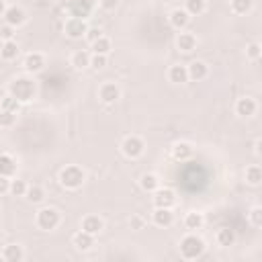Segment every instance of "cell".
Segmentation results:
<instances>
[{
    "mask_svg": "<svg viewBox=\"0 0 262 262\" xmlns=\"http://www.w3.org/2000/svg\"><path fill=\"white\" fill-rule=\"evenodd\" d=\"M27 188H29V184L25 180L12 176L10 178V190H8V194H12V196H25L27 194Z\"/></svg>",
    "mask_w": 262,
    "mask_h": 262,
    "instance_id": "obj_33",
    "label": "cell"
},
{
    "mask_svg": "<svg viewBox=\"0 0 262 262\" xmlns=\"http://www.w3.org/2000/svg\"><path fill=\"white\" fill-rule=\"evenodd\" d=\"M0 108H2V111H10V113H16V115H18V111H20V102H18L14 96L6 94V96L0 100Z\"/></svg>",
    "mask_w": 262,
    "mask_h": 262,
    "instance_id": "obj_34",
    "label": "cell"
},
{
    "mask_svg": "<svg viewBox=\"0 0 262 262\" xmlns=\"http://www.w3.org/2000/svg\"><path fill=\"white\" fill-rule=\"evenodd\" d=\"M176 49L180 53H192L196 49V35L190 31H180L176 37Z\"/></svg>",
    "mask_w": 262,
    "mask_h": 262,
    "instance_id": "obj_13",
    "label": "cell"
},
{
    "mask_svg": "<svg viewBox=\"0 0 262 262\" xmlns=\"http://www.w3.org/2000/svg\"><path fill=\"white\" fill-rule=\"evenodd\" d=\"M248 221L252 223V227H262V207L260 205H254L252 209H250V213H248Z\"/></svg>",
    "mask_w": 262,
    "mask_h": 262,
    "instance_id": "obj_35",
    "label": "cell"
},
{
    "mask_svg": "<svg viewBox=\"0 0 262 262\" xmlns=\"http://www.w3.org/2000/svg\"><path fill=\"white\" fill-rule=\"evenodd\" d=\"M207 250V244L201 235H196L194 231H188L184 237H180V244H178V252L184 260H196L205 254Z\"/></svg>",
    "mask_w": 262,
    "mask_h": 262,
    "instance_id": "obj_1",
    "label": "cell"
},
{
    "mask_svg": "<svg viewBox=\"0 0 262 262\" xmlns=\"http://www.w3.org/2000/svg\"><path fill=\"white\" fill-rule=\"evenodd\" d=\"M129 223H131V229H143V225H145V219H143L141 215H131Z\"/></svg>",
    "mask_w": 262,
    "mask_h": 262,
    "instance_id": "obj_41",
    "label": "cell"
},
{
    "mask_svg": "<svg viewBox=\"0 0 262 262\" xmlns=\"http://www.w3.org/2000/svg\"><path fill=\"white\" fill-rule=\"evenodd\" d=\"M186 72H188V80L201 82V80H205L209 76V66L205 61H201V59H194V61H190L186 66Z\"/></svg>",
    "mask_w": 262,
    "mask_h": 262,
    "instance_id": "obj_16",
    "label": "cell"
},
{
    "mask_svg": "<svg viewBox=\"0 0 262 262\" xmlns=\"http://www.w3.org/2000/svg\"><path fill=\"white\" fill-rule=\"evenodd\" d=\"M260 145H262V141H260V139H256V141H254V156H260V154H262Z\"/></svg>",
    "mask_w": 262,
    "mask_h": 262,
    "instance_id": "obj_44",
    "label": "cell"
},
{
    "mask_svg": "<svg viewBox=\"0 0 262 262\" xmlns=\"http://www.w3.org/2000/svg\"><path fill=\"white\" fill-rule=\"evenodd\" d=\"M98 37H102V31L98 29V27H88V31H86V35H84V39L88 41V43H94Z\"/></svg>",
    "mask_w": 262,
    "mask_h": 262,
    "instance_id": "obj_39",
    "label": "cell"
},
{
    "mask_svg": "<svg viewBox=\"0 0 262 262\" xmlns=\"http://www.w3.org/2000/svg\"><path fill=\"white\" fill-rule=\"evenodd\" d=\"M6 12V0H0V16H4Z\"/></svg>",
    "mask_w": 262,
    "mask_h": 262,
    "instance_id": "obj_45",
    "label": "cell"
},
{
    "mask_svg": "<svg viewBox=\"0 0 262 262\" xmlns=\"http://www.w3.org/2000/svg\"><path fill=\"white\" fill-rule=\"evenodd\" d=\"M2 237H4V231H2V229H0V239H2Z\"/></svg>",
    "mask_w": 262,
    "mask_h": 262,
    "instance_id": "obj_46",
    "label": "cell"
},
{
    "mask_svg": "<svg viewBox=\"0 0 262 262\" xmlns=\"http://www.w3.org/2000/svg\"><path fill=\"white\" fill-rule=\"evenodd\" d=\"M106 63H108V57H106V55L90 53V68H94V70H102Z\"/></svg>",
    "mask_w": 262,
    "mask_h": 262,
    "instance_id": "obj_38",
    "label": "cell"
},
{
    "mask_svg": "<svg viewBox=\"0 0 262 262\" xmlns=\"http://www.w3.org/2000/svg\"><path fill=\"white\" fill-rule=\"evenodd\" d=\"M72 246L78 250V252H88L92 246H94V235L86 233V231H76L74 237H72Z\"/></svg>",
    "mask_w": 262,
    "mask_h": 262,
    "instance_id": "obj_19",
    "label": "cell"
},
{
    "mask_svg": "<svg viewBox=\"0 0 262 262\" xmlns=\"http://www.w3.org/2000/svg\"><path fill=\"white\" fill-rule=\"evenodd\" d=\"M2 256L6 262H20V260H25V250L20 244H8V246H4Z\"/></svg>",
    "mask_w": 262,
    "mask_h": 262,
    "instance_id": "obj_22",
    "label": "cell"
},
{
    "mask_svg": "<svg viewBox=\"0 0 262 262\" xmlns=\"http://www.w3.org/2000/svg\"><path fill=\"white\" fill-rule=\"evenodd\" d=\"M192 154H194V147H192L190 141H176V143L172 145V158L178 160V162H186V160H190Z\"/></svg>",
    "mask_w": 262,
    "mask_h": 262,
    "instance_id": "obj_17",
    "label": "cell"
},
{
    "mask_svg": "<svg viewBox=\"0 0 262 262\" xmlns=\"http://www.w3.org/2000/svg\"><path fill=\"white\" fill-rule=\"evenodd\" d=\"M90 47H92V53H100V55H108L111 53V49H113V45H111V39L108 37H98L94 43H90Z\"/></svg>",
    "mask_w": 262,
    "mask_h": 262,
    "instance_id": "obj_31",
    "label": "cell"
},
{
    "mask_svg": "<svg viewBox=\"0 0 262 262\" xmlns=\"http://www.w3.org/2000/svg\"><path fill=\"white\" fill-rule=\"evenodd\" d=\"M184 10L190 16H201L207 10V0H184Z\"/></svg>",
    "mask_w": 262,
    "mask_h": 262,
    "instance_id": "obj_30",
    "label": "cell"
},
{
    "mask_svg": "<svg viewBox=\"0 0 262 262\" xmlns=\"http://www.w3.org/2000/svg\"><path fill=\"white\" fill-rule=\"evenodd\" d=\"M168 82H172V84H186V82H188L186 66H182V63L170 66V68H168Z\"/></svg>",
    "mask_w": 262,
    "mask_h": 262,
    "instance_id": "obj_20",
    "label": "cell"
},
{
    "mask_svg": "<svg viewBox=\"0 0 262 262\" xmlns=\"http://www.w3.org/2000/svg\"><path fill=\"white\" fill-rule=\"evenodd\" d=\"M2 43H4V41H2V37H0V47H2Z\"/></svg>",
    "mask_w": 262,
    "mask_h": 262,
    "instance_id": "obj_47",
    "label": "cell"
},
{
    "mask_svg": "<svg viewBox=\"0 0 262 262\" xmlns=\"http://www.w3.org/2000/svg\"><path fill=\"white\" fill-rule=\"evenodd\" d=\"M98 98H100V102H104V104H115V102L121 98V88H119V84H115V82H104V84H100V88H98Z\"/></svg>",
    "mask_w": 262,
    "mask_h": 262,
    "instance_id": "obj_10",
    "label": "cell"
},
{
    "mask_svg": "<svg viewBox=\"0 0 262 262\" xmlns=\"http://www.w3.org/2000/svg\"><path fill=\"white\" fill-rule=\"evenodd\" d=\"M0 37H2V41H10V39H14V27H10V25H0Z\"/></svg>",
    "mask_w": 262,
    "mask_h": 262,
    "instance_id": "obj_40",
    "label": "cell"
},
{
    "mask_svg": "<svg viewBox=\"0 0 262 262\" xmlns=\"http://www.w3.org/2000/svg\"><path fill=\"white\" fill-rule=\"evenodd\" d=\"M215 239L221 248H229L235 244V231L231 227H219L217 233H215Z\"/></svg>",
    "mask_w": 262,
    "mask_h": 262,
    "instance_id": "obj_24",
    "label": "cell"
},
{
    "mask_svg": "<svg viewBox=\"0 0 262 262\" xmlns=\"http://www.w3.org/2000/svg\"><path fill=\"white\" fill-rule=\"evenodd\" d=\"M96 8V0H72L70 6L66 8L68 16H76V18H90L92 12Z\"/></svg>",
    "mask_w": 262,
    "mask_h": 262,
    "instance_id": "obj_6",
    "label": "cell"
},
{
    "mask_svg": "<svg viewBox=\"0 0 262 262\" xmlns=\"http://www.w3.org/2000/svg\"><path fill=\"white\" fill-rule=\"evenodd\" d=\"M88 31V25L84 18H76V16H68L63 23V35L70 39H82Z\"/></svg>",
    "mask_w": 262,
    "mask_h": 262,
    "instance_id": "obj_7",
    "label": "cell"
},
{
    "mask_svg": "<svg viewBox=\"0 0 262 262\" xmlns=\"http://www.w3.org/2000/svg\"><path fill=\"white\" fill-rule=\"evenodd\" d=\"M203 225H205L203 213H199V211H188V213L184 215V227H186L188 231H199Z\"/></svg>",
    "mask_w": 262,
    "mask_h": 262,
    "instance_id": "obj_23",
    "label": "cell"
},
{
    "mask_svg": "<svg viewBox=\"0 0 262 262\" xmlns=\"http://www.w3.org/2000/svg\"><path fill=\"white\" fill-rule=\"evenodd\" d=\"M154 196V207H166V209H172L174 205H176V192L172 190V188H156L154 192H151Z\"/></svg>",
    "mask_w": 262,
    "mask_h": 262,
    "instance_id": "obj_9",
    "label": "cell"
},
{
    "mask_svg": "<svg viewBox=\"0 0 262 262\" xmlns=\"http://www.w3.org/2000/svg\"><path fill=\"white\" fill-rule=\"evenodd\" d=\"M16 172V160L10 154H0V176L12 178Z\"/></svg>",
    "mask_w": 262,
    "mask_h": 262,
    "instance_id": "obj_26",
    "label": "cell"
},
{
    "mask_svg": "<svg viewBox=\"0 0 262 262\" xmlns=\"http://www.w3.org/2000/svg\"><path fill=\"white\" fill-rule=\"evenodd\" d=\"M16 125V113H10V111H2L0 108V127L2 129H10Z\"/></svg>",
    "mask_w": 262,
    "mask_h": 262,
    "instance_id": "obj_36",
    "label": "cell"
},
{
    "mask_svg": "<svg viewBox=\"0 0 262 262\" xmlns=\"http://www.w3.org/2000/svg\"><path fill=\"white\" fill-rule=\"evenodd\" d=\"M18 53H20V49H18V45H16L14 39L4 41L2 47H0V57H2L4 61H14V59L18 57Z\"/></svg>",
    "mask_w": 262,
    "mask_h": 262,
    "instance_id": "obj_25",
    "label": "cell"
},
{
    "mask_svg": "<svg viewBox=\"0 0 262 262\" xmlns=\"http://www.w3.org/2000/svg\"><path fill=\"white\" fill-rule=\"evenodd\" d=\"M8 190H10V178L0 176V194H8Z\"/></svg>",
    "mask_w": 262,
    "mask_h": 262,
    "instance_id": "obj_43",
    "label": "cell"
},
{
    "mask_svg": "<svg viewBox=\"0 0 262 262\" xmlns=\"http://www.w3.org/2000/svg\"><path fill=\"white\" fill-rule=\"evenodd\" d=\"M57 180H59V184H61L66 190H78V188H82V184L86 182V172H84L80 166L70 164V166H66V168L59 170Z\"/></svg>",
    "mask_w": 262,
    "mask_h": 262,
    "instance_id": "obj_2",
    "label": "cell"
},
{
    "mask_svg": "<svg viewBox=\"0 0 262 262\" xmlns=\"http://www.w3.org/2000/svg\"><path fill=\"white\" fill-rule=\"evenodd\" d=\"M260 55H262V47H260V43H250V45L246 47V57H248L250 61H258Z\"/></svg>",
    "mask_w": 262,
    "mask_h": 262,
    "instance_id": "obj_37",
    "label": "cell"
},
{
    "mask_svg": "<svg viewBox=\"0 0 262 262\" xmlns=\"http://www.w3.org/2000/svg\"><path fill=\"white\" fill-rule=\"evenodd\" d=\"M8 94L14 96L20 104H25V102H29V100L35 98V82L29 80V78H25V76H18V78H14L10 82Z\"/></svg>",
    "mask_w": 262,
    "mask_h": 262,
    "instance_id": "obj_3",
    "label": "cell"
},
{
    "mask_svg": "<svg viewBox=\"0 0 262 262\" xmlns=\"http://www.w3.org/2000/svg\"><path fill=\"white\" fill-rule=\"evenodd\" d=\"M139 186H141V190H145V192H154L156 188H160V178H158V174H154V172L141 174Z\"/></svg>",
    "mask_w": 262,
    "mask_h": 262,
    "instance_id": "obj_27",
    "label": "cell"
},
{
    "mask_svg": "<svg viewBox=\"0 0 262 262\" xmlns=\"http://www.w3.org/2000/svg\"><path fill=\"white\" fill-rule=\"evenodd\" d=\"M80 229L96 237V235L104 229V221H102V217H98V215H86V217H82Z\"/></svg>",
    "mask_w": 262,
    "mask_h": 262,
    "instance_id": "obj_15",
    "label": "cell"
},
{
    "mask_svg": "<svg viewBox=\"0 0 262 262\" xmlns=\"http://www.w3.org/2000/svg\"><path fill=\"white\" fill-rule=\"evenodd\" d=\"M121 151H123L125 158H129V160H137V158L143 156V151H145V143H143V139H141L139 135H127V137L121 141Z\"/></svg>",
    "mask_w": 262,
    "mask_h": 262,
    "instance_id": "obj_5",
    "label": "cell"
},
{
    "mask_svg": "<svg viewBox=\"0 0 262 262\" xmlns=\"http://www.w3.org/2000/svg\"><path fill=\"white\" fill-rule=\"evenodd\" d=\"M96 2H98V6H100L102 10H115L121 0H96Z\"/></svg>",
    "mask_w": 262,
    "mask_h": 262,
    "instance_id": "obj_42",
    "label": "cell"
},
{
    "mask_svg": "<svg viewBox=\"0 0 262 262\" xmlns=\"http://www.w3.org/2000/svg\"><path fill=\"white\" fill-rule=\"evenodd\" d=\"M35 223L41 231H53L61 223V213L55 207H41L35 215Z\"/></svg>",
    "mask_w": 262,
    "mask_h": 262,
    "instance_id": "obj_4",
    "label": "cell"
},
{
    "mask_svg": "<svg viewBox=\"0 0 262 262\" xmlns=\"http://www.w3.org/2000/svg\"><path fill=\"white\" fill-rule=\"evenodd\" d=\"M244 178H246V182L250 186H260V182H262V168L258 164L248 166L246 172H244Z\"/></svg>",
    "mask_w": 262,
    "mask_h": 262,
    "instance_id": "obj_28",
    "label": "cell"
},
{
    "mask_svg": "<svg viewBox=\"0 0 262 262\" xmlns=\"http://www.w3.org/2000/svg\"><path fill=\"white\" fill-rule=\"evenodd\" d=\"M168 20H170V25H172L176 31H184V29L188 27V23H190V14H188L184 8H174V10L170 12Z\"/></svg>",
    "mask_w": 262,
    "mask_h": 262,
    "instance_id": "obj_18",
    "label": "cell"
},
{
    "mask_svg": "<svg viewBox=\"0 0 262 262\" xmlns=\"http://www.w3.org/2000/svg\"><path fill=\"white\" fill-rule=\"evenodd\" d=\"M252 6H254L252 0H229V8L233 14H248Z\"/></svg>",
    "mask_w": 262,
    "mask_h": 262,
    "instance_id": "obj_32",
    "label": "cell"
},
{
    "mask_svg": "<svg viewBox=\"0 0 262 262\" xmlns=\"http://www.w3.org/2000/svg\"><path fill=\"white\" fill-rule=\"evenodd\" d=\"M151 223H154L156 227H162V229L170 227V225L174 223V213H172V209L154 207V211H151Z\"/></svg>",
    "mask_w": 262,
    "mask_h": 262,
    "instance_id": "obj_11",
    "label": "cell"
},
{
    "mask_svg": "<svg viewBox=\"0 0 262 262\" xmlns=\"http://www.w3.org/2000/svg\"><path fill=\"white\" fill-rule=\"evenodd\" d=\"M4 23L10 25V27H23L27 23V12L20 8V6H6V12H4Z\"/></svg>",
    "mask_w": 262,
    "mask_h": 262,
    "instance_id": "obj_12",
    "label": "cell"
},
{
    "mask_svg": "<svg viewBox=\"0 0 262 262\" xmlns=\"http://www.w3.org/2000/svg\"><path fill=\"white\" fill-rule=\"evenodd\" d=\"M25 199H27L29 203H33V205L43 203V201H45V190H43V186H39V184H31V186L27 188Z\"/></svg>",
    "mask_w": 262,
    "mask_h": 262,
    "instance_id": "obj_29",
    "label": "cell"
},
{
    "mask_svg": "<svg viewBox=\"0 0 262 262\" xmlns=\"http://www.w3.org/2000/svg\"><path fill=\"white\" fill-rule=\"evenodd\" d=\"M45 55L43 53H39V51H31V53H27L25 55V59H23V68H25V72H29V74H39V72H43L45 70Z\"/></svg>",
    "mask_w": 262,
    "mask_h": 262,
    "instance_id": "obj_8",
    "label": "cell"
},
{
    "mask_svg": "<svg viewBox=\"0 0 262 262\" xmlns=\"http://www.w3.org/2000/svg\"><path fill=\"white\" fill-rule=\"evenodd\" d=\"M256 111H258V102H256L252 96H242V98H237V102H235V115H237V117L246 119V117L256 115Z\"/></svg>",
    "mask_w": 262,
    "mask_h": 262,
    "instance_id": "obj_14",
    "label": "cell"
},
{
    "mask_svg": "<svg viewBox=\"0 0 262 262\" xmlns=\"http://www.w3.org/2000/svg\"><path fill=\"white\" fill-rule=\"evenodd\" d=\"M70 66H72L74 70H86V68H90V53H88L86 49L74 51L72 57H70Z\"/></svg>",
    "mask_w": 262,
    "mask_h": 262,
    "instance_id": "obj_21",
    "label": "cell"
}]
</instances>
